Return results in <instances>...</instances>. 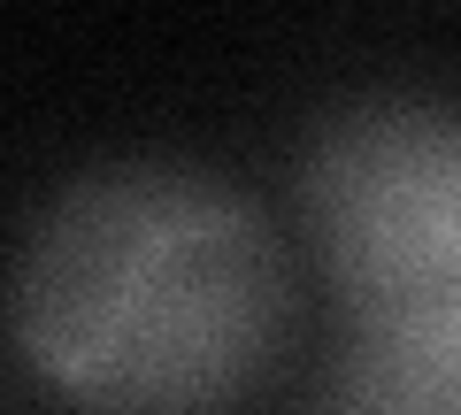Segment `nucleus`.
I'll list each match as a JSON object with an SVG mask.
<instances>
[{
	"label": "nucleus",
	"instance_id": "obj_3",
	"mask_svg": "<svg viewBox=\"0 0 461 415\" xmlns=\"http://www.w3.org/2000/svg\"><path fill=\"white\" fill-rule=\"evenodd\" d=\"M323 415H461V347L354 338Z\"/></svg>",
	"mask_w": 461,
	"mask_h": 415
},
{
	"label": "nucleus",
	"instance_id": "obj_2",
	"mask_svg": "<svg viewBox=\"0 0 461 415\" xmlns=\"http://www.w3.org/2000/svg\"><path fill=\"white\" fill-rule=\"evenodd\" d=\"M308 239L354 338L461 347V116L384 100L308 154Z\"/></svg>",
	"mask_w": 461,
	"mask_h": 415
},
{
	"label": "nucleus",
	"instance_id": "obj_1",
	"mask_svg": "<svg viewBox=\"0 0 461 415\" xmlns=\"http://www.w3.org/2000/svg\"><path fill=\"white\" fill-rule=\"evenodd\" d=\"M16 331L93 415H208L277 354L285 262L269 223L223 185L108 169L39 223Z\"/></svg>",
	"mask_w": 461,
	"mask_h": 415
}]
</instances>
